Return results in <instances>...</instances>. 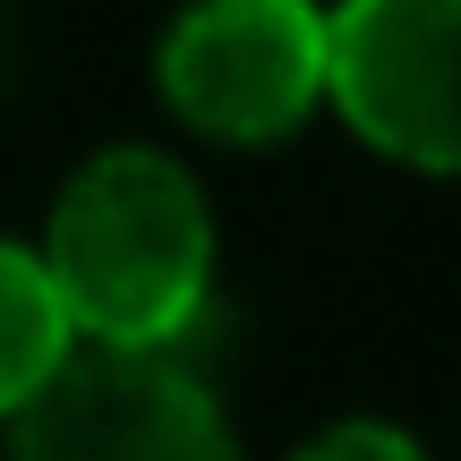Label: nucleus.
<instances>
[{
	"mask_svg": "<svg viewBox=\"0 0 461 461\" xmlns=\"http://www.w3.org/2000/svg\"><path fill=\"white\" fill-rule=\"evenodd\" d=\"M77 333L60 316V291H51L43 257L17 240H0V419H17L51 376L68 367Z\"/></svg>",
	"mask_w": 461,
	"mask_h": 461,
	"instance_id": "nucleus-5",
	"label": "nucleus"
},
{
	"mask_svg": "<svg viewBox=\"0 0 461 461\" xmlns=\"http://www.w3.org/2000/svg\"><path fill=\"white\" fill-rule=\"evenodd\" d=\"M34 257L77 350H171L214 282V214L171 154L112 146L60 188Z\"/></svg>",
	"mask_w": 461,
	"mask_h": 461,
	"instance_id": "nucleus-1",
	"label": "nucleus"
},
{
	"mask_svg": "<svg viewBox=\"0 0 461 461\" xmlns=\"http://www.w3.org/2000/svg\"><path fill=\"white\" fill-rule=\"evenodd\" d=\"M9 461H240L222 402L171 350H68L9 419Z\"/></svg>",
	"mask_w": 461,
	"mask_h": 461,
	"instance_id": "nucleus-3",
	"label": "nucleus"
},
{
	"mask_svg": "<svg viewBox=\"0 0 461 461\" xmlns=\"http://www.w3.org/2000/svg\"><path fill=\"white\" fill-rule=\"evenodd\" d=\"M163 95L188 129L265 146L291 137L325 95V9L316 0H197L163 34Z\"/></svg>",
	"mask_w": 461,
	"mask_h": 461,
	"instance_id": "nucleus-2",
	"label": "nucleus"
},
{
	"mask_svg": "<svg viewBox=\"0 0 461 461\" xmlns=\"http://www.w3.org/2000/svg\"><path fill=\"white\" fill-rule=\"evenodd\" d=\"M291 461H428V453H419L402 428H384V419H342V428L308 436Z\"/></svg>",
	"mask_w": 461,
	"mask_h": 461,
	"instance_id": "nucleus-6",
	"label": "nucleus"
},
{
	"mask_svg": "<svg viewBox=\"0 0 461 461\" xmlns=\"http://www.w3.org/2000/svg\"><path fill=\"white\" fill-rule=\"evenodd\" d=\"M325 95L367 146L461 171V0H342L325 17Z\"/></svg>",
	"mask_w": 461,
	"mask_h": 461,
	"instance_id": "nucleus-4",
	"label": "nucleus"
}]
</instances>
